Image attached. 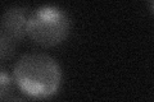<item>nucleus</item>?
Here are the masks:
<instances>
[{
  "instance_id": "1",
  "label": "nucleus",
  "mask_w": 154,
  "mask_h": 102,
  "mask_svg": "<svg viewBox=\"0 0 154 102\" xmlns=\"http://www.w3.org/2000/svg\"><path fill=\"white\" fill-rule=\"evenodd\" d=\"M12 78L23 95L35 100H48L58 93L63 73L53 56L31 51L21 55L14 63Z\"/></svg>"
},
{
  "instance_id": "2",
  "label": "nucleus",
  "mask_w": 154,
  "mask_h": 102,
  "mask_svg": "<svg viewBox=\"0 0 154 102\" xmlns=\"http://www.w3.org/2000/svg\"><path fill=\"white\" fill-rule=\"evenodd\" d=\"M71 18L63 8L54 4L37 7L30 13L27 21V36L42 47L62 43L69 35Z\"/></svg>"
},
{
  "instance_id": "3",
  "label": "nucleus",
  "mask_w": 154,
  "mask_h": 102,
  "mask_svg": "<svg viewBox=\"0 0 154 102\" xmlns=\"http://www.w3.org/2000/svg\"><path fill=\"white\" fill-rule=\"evenodd\" d=\"M28 12L23 7H11L4 10L0 21V59L11 57L19 42L27 36Z\"/></svg>"
},
{
  "instance_id": "4",
  "label": "nucleus",
  "mask_w": 154,
  "mask_h": 102,
  "mask_svg": "<svg viewBox=\"0 0 154 102\" xmlns=\"http://www.w3.org/2000/svg\"><path fill=\"white\" fill-rule=\"evenodd\" d=\"M13 78H11L9 73L4 66H2L0 69V100L4 101L7 98V95L11 91V86H12Z\"/></svg>"
},
{
  "instance_id": "5",
  "label": "nucleus",
  "mask_w": 154,
  "mask_h": 102,
  "mask_svg": "<svg viewBox=\"0 0 154 102\" xmlns=\"http://www.w3.org/2000/svg\"><path fill=\"white\" fill-rule=\"evenodd\" d=\"M3 102H26V101L21 98V97H9L8 100H4Z\"/></svg>"
},
{
  "instance_id": "6",
  "label": "nucleus",
  "mask_w": 154,
  "mask_h": 102,
  "mask_svg": "<svg viewBox=\"0 0 154 102\" xmlns=\"http://www.w3.org/2000/svg\"><path fill=\"white\" fill-rule=\"evenodd\" d=\"M149 7H150V9H152V12L154 13V1H150V3H149Z\"/></svg>"
}]
</instances>
